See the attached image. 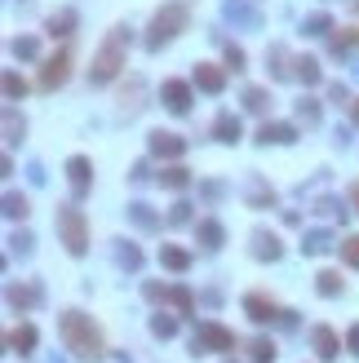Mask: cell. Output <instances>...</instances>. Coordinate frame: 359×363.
<instances>
[{"mask_svg":"<svg viewBox=\"0 0 359 363\" xmlns=\"http://www.w3.org/2000/svg\"><path fill=\"white\" fill-rule=\"evenodd\" d=\"M351 200H355V209H359V182H355V186H351Z\"/></svg>","mask_w":359,"mask_h":363,"instance_id":"obj_43","label":"cell"},{"mask_svg":"<svg viewBox=\"0 0 359 363\" xmlns=\"http://www.w3.org/2000/svg\"><path fill=\"white\" fill-rule=\"evenodd\" d=\"M5 213H9V217H27V195L9 191V195H5Z\"/></svg>","mask_w":359,"mask_h":363,"instance_id":"obj_30","label":"cell"},{"mask_svg":"<svg viewBox=\"0 0 359 363\" xmlns=\"http://www.w3.org/2000/svg\"><path fill=\"white\" fill-rule=\"evenodd\" d=\"M248 359H253V363H271V359H275V341H266V337H257V341L248 346Z\"/></svg>","mask_w":359,"mask_h":363,"instance_id":"obj_23","label":"cell"},{"mask_svg":"<svg viewBox=\"0 0 359 363\" xmlns=\"http://www.w3.org/2000/svg\"><path fill=\"white\" fill-rule=\"evenodd\" d=\"M328 27H333L328 14H310V18H306V35H324Z\"/></svg>","mask_w":359,"mask_h":363,"instance_id":"obj_34","label":"cell"},{"mask_svg":"<svg viewBox=\"0 0 359 363\" xmlns=\"http://www.w3.org/2000/svg\"><path fill=\"white\" fill-rule=\"evenodd\" d=\"M297 120H306V124H319V102H315V98H302V102H297Z\"/></svg>","mask_w":359,"mask_h":363,"instance_id":"obj_29","label":"cell"},{"mask_svg":"<svg viewBox=\"0 0 359 363\" xmlns=\"http://www.w3.org/2000/svg\"><path fill=\"white\" fill-rule=\"evenodd\" d=\"M9 306H14V310L40 306V288H35V284H14V288H9Z\"/></svg>","mask_w":359,"mask_h":363,"instance_id":"obj_10","label":"cell"},{"mask_svg":"<svg viewBox=\"0 0 359 363\" xmlns=\"http://www.w3.org/2000/svg\"><path fill=\"white\" fill-rule=\"evenodd\" d=\"M182 151H186V142L177 138V133H151V155H160V160H177Z\"/></svg>","mask_w":359,"mask_h":363,"instance_id":"obj_9","label":"cell"},{"mask_svg":"<svg viewBox=\"0 0 359 363\" xmlns=\"http://www.w3.org/2000/svg\"><path fill=\"white\" fill-rule=\"evenodd\" d=\"M9 346H14L18 355H31V350H35V328H31V323L14 328V332H9Z\"/></svg>","mask_w":359,"mask_h":363,"instance_id":"obj_20","label":"cell"},{"mask_svg":"<svg viewBox=\"0 0 359 363\" xmlns=\"http://www.w3.org/2000/svg\"><path fill=\"white\" fill-rule=\"evenodd\" d=\"M164 106H169L173 115H186L191 111V84H182V80H164Z\"/></svg>","mask_w":359,"mask_h":363,"instance_id":"obj_8","label":"cell"},{"mask_svg":"<svg viewBox=\"0 0 359 363\" xmlns=\"http://www.w3.org/2000/svg\"><path fill=\"white\" fill-rule=\"evenodd\" d=\"M67 177H71V186H76V195H85V191H89V160H85V155H71V160H67Z\"/></svg>","mask_w":359,"mask_h":363,"instance_id":"obj_11","label":"cell"},{"mask_svg":"<svg viewBox=\"0 0 359 363\" xmlns=\"http://www.w3.org/2000/svg\"><path fill=\"white\" fill-rule=\"evenodd\" d=\"M22 129H27V124H22L18 111L9 106V111H5V142H18V138H22Z\"/></svg>","mask_w":359,"mask_h":363,"instance_id":"obj_27","label":"cell"},{"mask_svg":"<svg viewBox=\"0 0 359 363\" xmlns=\"http://www.w3.org/2000/svg\"><path fill=\"white\" fill-rule=\"evenodd\" d=\"M297 80H306V84H319V63L315 58H297Z\"/></svg>","mask_w":359,"mask_h":363,"instance_id":"obj_24","label":"cell"},{"mask_svg":"<svg viewBox=\"0 0 359 363\" xmlns=\"http://www.w3.org/2000/svg\"><path fill=\"white\" fill-rule=\"evenodd\" d=\"M310 341H315V355L319 359H337V332H333V328H315V332H310Z\"/></svg>","mask_w":359,"mask_h":363,"instance_id":"obj_13","label":"cell"},{"mask_svg":"<svg viewBox=\"0 0 359 363\" xmlns=\"http://www.w3.org/2000/svg\"><path fill=\"white\" fill-rule=\"evenodd\" d=\"M244 310H248V319H253V323H275V319H284V310L275 306L271 297H262V293H248V297H244Z\"/></svg>","mask_w":359,"mask_h":363,"instance_id":"obj_6","label":"cell"},{"mask_svg":"<svg viewBox=\"0 0 359 363\" xmlns=\"http://www.w3.org/2000/svg\"><path fill=\"white\" fill-rule=\"evenodd\" d=\"M71 76V54L63 49V54H54L49 63H45V71H40V89H58Z\"/></svg>","mask_w":359,"mask_h":363,"instance_id":"obj_7","label":"cell"},{"mask_svg":"<svg viewBox=\"0 0 359 363\" xmlns=\"http://www.w3.org/2000/svg\"><path fill=\"white\" fill-rule=\"evenodd\" d=\"M22 93H27V84H22V76H14V71H9V76H5V98H9V102H18Z\"/></svg>","mask_w":359,"mask_h":363,"instance_id":"obj_32","label":"cell"},{"mask_svg":"<svg viewBox=\"0 0 359 363\" xmlns=\"http://www.w3.org/2000/svg\"><path fill=\"white\" fill-rule=\"evenodd\" d=\"M58 332H63L67 350H71L80 363H98V359H102V332L93 328V319H85L80 310L58 314Z\"/></svg>","mask_w":359,"mask_h":363,"instance_id":"obj_1","label":"cell"},{"mask_svg":"<svg viewBox=\"0 0 359 363\" xmlns=\"http://www.w3.org/2000/svg\"><path fill=\"white\" fill-rule=\"evenodd\" d=\"M351 115H355V124H359V98H355V106H351Z\"/></svg>","mask_w":359,"mask_h":363,"instance_id":"obj_44","label":"cell"},{"mask_svg":"<svg viewBox=\"0 0 359 363\" xmlns=\"http://www.w3.org/2000/svg\"><path fill=\"white\" fill-rule=\"evenodd\" d=\"M200 350H235V332L231 328H222V323H200V332H196V355Z\"/></svg>","mask_w":359,"mask_h":363,"instance_id":"obj_5","label":"cell"},{"mask_svg":"<svg viewBox=\"0 0 359 363\" xmlns=\"http://www.w3.org/2000/svg\"><path fill=\"white\" fill-rule=\"evenodd\" d=\"M160 182H164L169 191H186V186H191V168H182V164H169V168L160 173Z\"/></svg>","mask_w":359,"mask_h":363,"instance_id":"obj_19","label":"cell"},{"mask_svg":"<svg viewBox=\"0 0 359 363\" xmlns=\"http://www.w3.org/2000/svg\"><path fill=\"white\" fill-rule=\"evenodd\" d=\"M213 133H218V142H239V115H231V111H222L218 115V124H213Z\"/></svg>","mask_w":359,"mask_h":363,"instance_id":"obj_15","label":"cell"},{"mask_svg":"<svg viewBox=\"0 0 359 363\" xmlns=\"http://www.w3.org/2000/svg\"><path fill=\"white\" fill-rule=\"evenodd\" d=\"M346 346H351V355L359 359V323H355V328H351V332H346Z\"/></svg>","mask_w":359,"mask_h":363,"instance_id":"obj_41","label":"cell"},{"mask_svg":"<svg viewBox=\"0 0 359 363\" xmlns=\"http://www.w3.org/2000/svg\"><path fill=\"white\" fill-rule=\"evenodd\" d=\"M319 293H324V297H337V293H342V275H337V271H319Z\"/></svg>","mask_w":359,"mask_h":363,"instance_id":"obj_26","label":"cell"},{"mask_svg":"<svg viewBox=\"0 0 359 363\" xmlns=\"http://www.w3.org/2000/svg\"><path fill=\"white\" fill-rule=\"evenodd\" d=\"M125 45H129V27H115L102 40V49L93 54V67H89V80L93 84H106V80L120 76V67H125Z\"/></svg>","mask_w":359,"mask_h":363,"instance_id":"obj_2","label":"cell"},{"mask_svg":"<svg viewBox=\"0 0 359 363\" xmlns=\"http://www.w3.org/2000/svg\"><path fill=\"white\" fill-rule=\"evenodd\" d=\"M328 98H333V102H346L351 93H346V84H333V89H328Z\"/></svg>","mask_w":359,"mask_h":363,"instance_id":"obj_42","label":"cell"},{"mask_svg":"<svg viewBox=\"0 0 359 363\" xmlns=\"http://www.w3.org/2000/svg\"><path fill=\"white\" fill-rule=\"evenodd\" d=\"M196 84H200L205 93H222L226 76H222V67H209V63H200V67H196Z\"/></svg>","mask_w":359,"mask_h":363,"instance_id":"obj_12","label":"cell"},{"mask_svg":"<svg viewBox=\"0 0 359 363\" xmlns=\"http://www.w3.org/2000/svg\"><path fill=\"white\" fill-rule=\"evenodd\" d=\"M302 248L310 252V257H315V252H328V248H333V235H328V231H310V235L302 239Z\"/></svg>","mask_w":359,"mask_h":363,"instance_id":"obj_22","label":"cell"},{"mask_svg":"<svg viewBox=\"0 0 359 363\" xmlns=\"http://www.w3.org/2000/svg\"><path fill=\"white\" fill-rule=\"evenodd\" d=\"M160 301H169L177 314H191V310H196V297H191L186 288H164V297H160Z\"/></svg>","mask_w":359,"mask_h":363,"instance_id":"obj_18","label":"cell"},{"mask_svg":"<svg viewBox=\"0 0 359 363\" xmlns=\"http://www.w3.org/2000/svg\"><path fill=\"white\" fill-rule=\"evenodd\" d=\"M58 231H63V244L71 257H80L89 248V226H85V213L76 204H58Z\"/></svg>","mask_w":359,"mask_h":363,"instance_id":"obj_3","label":"cell"},{"mask_svg":"<svg viewBox=\"0 0 359 363\" xmlns=\"http://www.w3.org/2000/svg\"><path fill=\"white\" fill-rule=\"evenodd\" d=\"M71 27H76V14H71V9H63V14L49 18V35H67Z\"/></svg>","mask_w":359,"mask_h":363,"instance_id":"obj_25","label":"cell"},{"mask_svg":"<svg viewBox=\"0 0 359 363\" xmlns=\"http://www.w3.org/2000/svg\"><path fill=\"white\" fill-rule=\"evenodd\" d=\"M14 54H18V58H35V40H31V35H22V40H14Z\"/></svg>","mask_w":359,"mask_h":363,"instance_id":"obj_39","label":"cell"},{"mask_svg":"<svg viewBox=\"0 0 359 363\" xmlns=\"http://www.w3.org/2000/svg\"><path fill=\"white\" fill-rule=\"evenodd\" d=\"M253 252H257L262 261H280V252H284V248H280V239H275V235L257 231V235H253Z\"/></svg>","mask_w":359,"mask_h":363,"instance_id":"obj_14","label":"cell"},{"mask_svg":"<svg viewBox=\"0 0 359 363\" xmlns=\"http://www.w3.org/2000/svg\"><path fill=\"white\" fill-rule=\"evenodd\" d=\"M226 63H231V67L239 71V67H244V49H235V45H226Z\"/></svg>","mask_w":359,"mask_h":363,"instance_id":"obj_40","label":"cell"},{"mask_svg":"<svg viewBox=\"0 0 359 363\" xmlns=\"http://www.w3.org/2000/svg\"><path fill=\"white\" fill-rule=\"evenodd\" d=\"M293 138H297L293 124H262V133H257L262 147H271V142H293Z\"/></svg>","mask_w":359,"mask_h":363,"instance_id":"obj_16","label":"cell"},{"mask_svg":"<svg viewBox=\"0 0 359 363\" xmlns=\"http://www.w3.org/2000/svg\"><path fill=\"white\" fill-rule=\"evenodd\" d=\"M120 261H125L129 271H138V266H142V252H138L134 244H125V248H120Z\"/></svg>","mask_w":359,"mask_h":363,"instance_id":"obj_37","label":"cell"},{"mask_svg":"<svg viewBox=\"0 0 359 363\" xmlns=\"http://www.w3.org/2000/svg\"><path fill=\"white\" fill-rule=\"evenodd\" d=\"M196 235H200V244H205V248H222V239H226V231H222L218 222H213V217L196 226Z\"/></svg>","mask_w":359,"mask_h":363,"instance_id":"obj_17","label":"cell"},{"mask_svg":"<svg viewBox=\"0 0 359 363\" xmlns=\"http://www.w3.org/2000/svg\"><path fill=\"white\" fill-rule=\"evenodd\" d=\"M169 222H173V226H186V222H191V204H173Z\"/></svg>","mask_w":359,"mask_h":363,"instance_id":"obj_38","label":"cell"},{"mask_svg":"<svg viewBox=\"0 0 359 363\" xmlns=\"http://www.w3.org/2000/svg\"><path fill=\"white\" fill-rule=\"evenodd\" d=\"M129 217H134L142 231H151V226H155V213L147 209V204H129Z\"/></svg>","mask_w":359,"mask_h":363,"instance_id":"obj_28","label":"cell"},{"mask_svg":"<svg viewBox=\"0 0 359 363\" xmlns=\"http://www.w3.org/2000/svg\"><path fill=\"white\" fill-rule=\"evenodd\" d=\"M151 332H155V337H173V332H177V319H169V314H155V319H151Z\"/></svg>","mask_w":359,"mask_h":363,"instance_id":"obj_33","label":"cell"},{"mask_svg":"<svg viewBox=\"0 0 359 363\" xmlns=\"http://www.w3.org/2000/svg\"><path fill=\"white\" fill-rule=\"evenodd\" d=\"M342 257H346V266H355V271H359V235L342 239Z\"/></svg>","mask_w":359,"mask_h":363,"instance_id":"obj_31","label":"cell"},{"mask_svg":"<svg viewBox=\"0 0 359 363\" xmlns=\"http://www.w3.org/2000/svg\"><path fill=\"white\" fill-rule=\"evenodd\" d=\"M160 261L169 266V271H186V266H191V252L173 248V244H164V248H160Z\"/></svg>","mask_w":359,"mask_h":363,"instance_id":"obj_21","label":"cell"},{"mask_svg":"<svg viewBox=\"0 0 359 363\" xmlns=\"http://www.w3.org/2000/svg\"><path fill=\"white\" fill-rule=\"evenodd\" d=\"M244 106L248 111H266V89H244Z\"/></svg>","mask_w":359,"mask_h":363,"instance_id":"obj_36","label":"cell"},{"mask_svg":"<svg viewBox=\"0 0 359 363\" xmlns=\"http://www.w3.org/2000/svg\"><path fill=\"white\" fill-rule=\"evenodd\" d=\"M186 27V9L182 5H164L160 14L151 18V35H147V49H164L177 31Z\"/></svg>","mask_w":359,"mask_h":363,"instance_id":"obj_4","label":"cell"},{"mask_svg":"<svg viewBox=\"0 0 359 363\" xmlns=\"http://www.w3.org/2000/svg\"><path fill=\"white\" fill-rule=\"evenodd\" d=\"M226 14H231L235 22H244V27H257V14H253V9H244V5H226Z\"/></svg>","mask_w":359,"mask_h":363,"instance_id":"obj_35","label":"cell"}]
</instances>
